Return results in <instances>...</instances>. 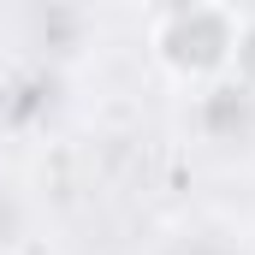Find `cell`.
<instances>
[{
  "label": "cell",
  "instance_id": "6da1fadb",
  "mask_svg": "<svg viewBox=\"0 0 255 255\" xmlns=\"http://www.w3.org/2000/svg\"><path fill=\"white\" fill-rule=\"evenodd\" d=\"M154 65L178 83H220L232 77L238 65V42H244V24L220 6V0H178V6H160L154 12Z\"/></svg>",
  "mask_w": 255,
  "mask_h": 255
},
{
  "label": "cell",
  "instance_id": "7a4b0ae2",
  "mask_svg": "<svg viewBox=\"0 0 255 255\" xmlns=\"http://www.w3.org/2000/svg\"><path fill=\"white\" fill-rule=\"evenodd\" d=\"M196 101H208L214 113H226V125H196V130H202V148H220V154H255V83L220 77V83H202Z\"/></svg>",
  "mask_w": 255,
  "mask_h": 255
},
{
  "label": "cell",
  "instance_id": "3957f363",
  "mask_svg": "<svg viewBox=\"0 0 255 255\" xmlns=\"http://www.w3.org/2000/svg\"><path fill=\"white\" fill-rule=\"evenodd\" d=\"M160 255H244V244L220 226H190V232H172L160 244Z\"/></svg>",
  "mask_w": 255,
  "mask_h": 255
},
{
  "label": "cell",
  "instance_id": "277c9868",
  "mask_svg": "<svg viewBox=\"0 0 255 255\" xmlns=\"http://www.w3.org/2000/svg\"><path fill=\"white\" fill-rule=\"evenodd\" d=\"M30 244V202L18 184H0V255H18Z\"/></svg>",
  "mask_w": 255,
  "mask_h": 255
}]
</instances>
